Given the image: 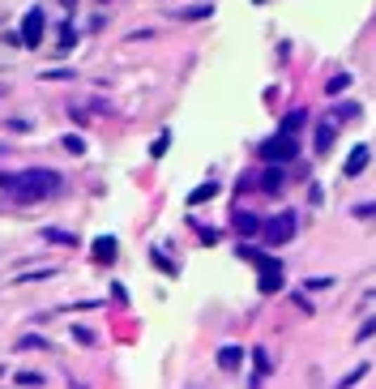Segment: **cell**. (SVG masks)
<instances>
[{
	"label": "cell",
	"instance_id": "cell-20",
	"mask_svg": "<svg viewBox=\"0 0 376 389\" xmlns=\"http://www.w3.org/2000/svg\"><path fill=\"white\" fill-rule=\"evenodd\" d=\"M351 218H376V201H363V205H355V210H351Z\"/></svg>",
	"mask_w": 376,
	"mask_h": 389
},
{
	"label": "cell",
	"instance_id": "cell-7",
	"mask_svg": "<svg viewBox=\"0 0 376 389\" xmlns=\"http://www.w3.org/2000/svg\"><path fill=\"white\" fill-rule=\"evenodd\" d=\"M368 158H372V150H368V146H355V150H351V158H346V167H342V176H346V180H355L363 167H368Z\"/></svg>",
	"mask_w": 376,
	"mask_h": 389
},
{
	"label": "cell",
	"instance_id": "cell-26",
	"mask_svg": "<svg viewBox=\"0 0 376 389\" xmlns=\"http://www.w3.org/2000/svg\"><path fill=\"white\" fill-rule=\"evenodd\" d=\"M363 372H368V364H359V368H355V372H346V376H342V385H355V381H359V376H363Z\"/></svg>",
	"mask_w": 376,
	"mask_h": 389
},
{
	"label": "cell",
	"instance_id": "cell-27",
	"mask_svg": "<svg viewBox=\"0 0 376 389\" xmlns=\"http://www.w3.org/2000/svg\"><path fill=\"white\" fill-rule=\"evenodd\" d=\"M163 150H167V133H163V137H158V141L150 146V154H154V158H163Z\"/></svg>",
	"mask_w": 376,
	"mask_h": 389
},
{
	"label": "cell",
	"instance_id": "cell-2",
	"mask_svg": "<svg viewBox=\"0 0 376 389\" xmlns=\"http://www.w3.org/2000/svg\"><path fill=\"white\" fill-rule=\"evenodd\" d=\"M295 231H299V218H295L291 210H283V214H274V218H261V240L270 244V248L291 244V240H295Z\"/></svg>",
	"mask_w": 376,
	"mask_h": 389
},
{
	"label": "cell",
	"instance_id": "cell-6",
	"mask_svg": "<svg viewBox=\"0 0 376 389\" xmlns=\"http://www.w3.org/2000/svg\"><path fill=\"white\" fill-rule=\"evenodd\" d=\"M22 39H26V47H39V39H43V9H30V13H26Z\"/></svg>",
	"mask_w": 376,
	"mask_h": 389
},
{
	"label": "cell",
	"instance_id": "cell-5",
	"mask_svg": "<svg viewBox=\"0 0 376 389\" xmlns=\"http://www.w3.org/2000/svg\"><path fill=\"white\" fill-rule=\"evenodd\" d=\"M257 265H261V291L274 295V291L283 287V261H265V257L257 253Z\"/></svg>",
	"mask_w": 376,
	"mask_h": 389
},
{
	"label": "cell",
	"instance_id": "cell-29",
	"mask_svg": "<svg viewBox=\"0 0 376 389\" xmlns=\"http://www.w3.org/2000/svg\"><path fill=\"white\" fill-rule=\"evenodd\" d=\"M0 98H5V90H0Z\"/></svg>",
	"mask_w": 376,
	"mask_h": 389
},
{
	"label": "cell",
	"instance_id": "cell-25",
	"mask_svg": "<svg viewBox=\"0 0 376 389\" xmlns=\"http://www.w3.org/2000/svg\"><path fill=\"white\" fill-rule=\"evenodd\" d=\"M73 338H77V343H86V347H90V343H94V333H90V329H86V325H77V329H73Z\"/></svg>",
	"mask_w": 376,
	"mask_h": 389
},
{
	"label": "cell",
	"instance_id": "cell-14",
	"mask_svg": "<svg viewBox=\"0 0 376 389\" xmlns=\"http://www.w3.org/2000/svg\"><path fill=\"white\" fill-rule=\"evenodd\" d=\"M18 351H51V343L39 338V333H22V338H18Z\"/></svg>",
	"mask_w": 376,
	"mask_h": 389
},
{
	"label": "cell",
	"instance_id": "cell-19",
	"mask_svg": "<svg viewBox=\"0 0 376 389\" xmlns=\"http://www.w3.org/2000/svg\"><path fill=\"white\" fill-rule=\"evenodd\" d=\"M13 381H18V385H43L47 376H43V372H18Z\"/></svg>",
	"mask_w": 376,
	"mask_h": 389
},
{
	"label": "cell",
	"instance_id": "cell-8",
	"mask_svg": "<svg viewBox=\"0 0 376 389\" xmlns=\"http://www.w3.org/2000/svg\"><path fill=\"white\" fill-rule=\"evenodd\" d=\"M116 248H120V244H116L112 236H98V240H94V261H98V265H112V261H116Z\"/></svg>",
	"mask_w": 376,
	"mask_h": 389
},
{
	"label": "cell",
	"instance_id": "cell-11",
	"mask_svg": "<svg viewBox=\"0 0 376 389\" xmlns=\"http://www.w3.org/2000/svg\"><path fill=\"white\" fill-rule=\"evenodd\" d=\"M235 231L240 236H261V218L257 214H235Z\"/></svg>",
	"mask_w": 376,
	"mask_h": 389
},
{
	"label": "cell",
	"instance_id": "cell-21",
	"mask_svg": "<svg viewBox=\"0 0 376 389\" xmlns=\"http://www.w3.org/2000/svg\"><path fill=\"white\" fill-rule=\"evenodd\" d=\"M65 150H69V154H82V150H86V141H82L77 133H69V137H65Z\"/></svg>",
	"mask_w": 376,
	"mask_h": 389
},
{
	"label": "cell",
	"instance_id": "cell-4",
	"mask_svg": "<svg viewBox=\"0 0 376 389\" xmlns=\"http://www.w3.org/2000/svg\"><path fill=\"white\" fill-rule=\"evenodd\" d=\"M334 141H338V120H334V116L316 120V133H312V150H316V154H330V150H334Z\"/></svg>",
	"mask_w": 376,
	"mask_h": 389
},
{
	"label": "cell",
	"instance_id": "cell-1",
	"mask_svg": "<svg viewBox=\"0 0 376 389\" xmlns=\"http://www.w3.org/2000/svg\"><path fill=\"white\" fill-rule=\"evenodd\" d=\"M0 189H9L13 201H43V197H56L65 189V180L47 167H30V172H18V176H0Z\"/></svg>",
	"mask_w": 376,
	"mask_h": 389
},
{
	"label": "cell",
	"instance_id": "cell-22",
	"mask_svg": "<svg viewBox=\"0 0 376 389\" xmlns=\"http://www.w3.org/2000/svg\"><path fill=\"white\" fill-rule=\"evenodd\" d=\"M372 333H376V317H368V321H363V325H359V333H355V338H359V343H363V338H372Z\"/></svg>",
	"mask_w": 376,
	"mask_h": 389
},
{
	"label": "cell",
	"instance_id": "cell-28",
	"mask_svg": "<svg viewBox=\"0 0 376 389\" xmlns=\"http://www.w3.org/2000/svg\"><path fill=\"white\" fill-rule=\"evenodd\" d=\"M9 129H13V133H30V120H22V116H18V120H9Z\"/></svg>",
	"mask_w": 376,
	"mask_h": 389
},
{
	"label": "cell",
	"instance_id": "cell-9",
	"mask_svg": "<svg viewBox=\"0 0 376 389\" xmlns=\"http://www.w3.org/2000/svg\"><path fill=\"white\" fill-rule=\"evenodd\" d=\"M219 368H223V372H240V368H244V351H240V347H223V351H219Z\"/></svg>",
	"mask_w": 376,
	"mask_h": 389
},
{
	"label": "cell",
	"instance_id": "cell-15",
	"mask_svg": "<svg viewBox=\"0 0 376 389\" xmlns=\"http://www.w3.org/2000/svg\"><path fill=\"white\" fill-rule=\"evenodd\" d=\"M346 86H351V73H334V77L325 82V94H342Z\"/></svg>",
	"mask_w": 376,
	"mask_h": 389
},
{
	"label": "cell",
	"instance_id": "cell-16",
	"mask_svg": "<svg viewBox=\"0 0 376 389\" xmlns=\"http://www.w3.org/2000/svg\"><path fill=\"white\" fill-rule=\"evenodd\" d=\"M214 193H219V184H201V189H193V193H188V205H197V201H209Z\"/></svg>",
	"mask_w": 376,
	"mask_h": 389
},
{
	"label": "cell",
	"instance_id": "cell-3",
	"mask_svg": "<svg viewBox=\"0 0 376 389\" xmlns=\"http://www.w3.org/2000/svg\"><path fill=\"white\" fill-rule=\"evenodd\" d=\"M295 154H299L295 133H283V129H278L270 141H261V158H265V162H291Z\"/></svg>",
	"mask_w": 376,
	"mask_h": 389
},
{
	"label": "cell",
	"instance_id": "cell-10",
	"mask_svg": "<svg viewBox=\"0 0 376 389\" xmlns=\"http://www.w3.org/2000/svg\"><path fill=\"white\" fill-rule=\"evenodd\" d=\"M283 184H287V176H283V167H270V172L261 176V193H283Z\"/></svg>",
	"mask_w": 376,
	"mask_h": 389
},
{
	"label": "cell",
	"instance_id": "cell-13",
	"mask_svg": "<svg viewBox=\"0 0 376 389\" xmlns=\"http://www.w3.org/2000/svg\"><path fill=\"white\" fill-rule=\"evenodd\" d=\"M252 368H257V376H252V381H261L265 372L274 368V359H270V351H265V347H257V351H252Z\"/></svg>",
	"mask_w": 376,
	"mask_h": 389
},
{
	"label": "cell",
	"instance_id": "cell-24",
	"mask_svg": "<svg viewBox=\"0 0 376 389\" xmlns=\"http://www.w3.org/2000/svg\"><path fill=\"white\" fill-rule=\"evenodd\" d=\"M77 43V30L73 26H60V47H73Z\"/></svg>",
	"mask_w": 376,
	"mask_h": 389
},
{
	"label": "cell",
	"instance_id": "cell-23",
	"mask_svg": "<svg viewBox=\"0 0 376 389\" xmlns=\"http://www.w3.org/2000/svg\"><path fill=\"white\" fill-rule=\"evenodd\" d=\"M60 77L69 82V77H73V69H47V73H43V82H60Z\"/></svg>",
	"mask_w": 376,
	"mask_h": 389
},
{
	"label": "cell",
	"instance_id": "cell-12",
	"mask_svg": "<svg viewBox=\"0 0 376 389\" xmlns=\"http://www.w3.org/2000/svg\"><path fill=\"white\" fill-rule=\"evenodd\" d=\"M176 18H180V22H201V18H214V5H188V9H180Z\"/></svg>",
	"mask_w": 376,
	"mask_h": 389
},
{
	"label": "cell",
	"instance_id": "cell-17",
	"mask_svg": "<svg viewBox=\"0 0 376 389\" xmlns=\"http://www.w3.org/2000/svg\"><path fill=\"white\" fill-rule=\"evenodd\" d=\"M304 120H308L304 111H291V116L283 120V133H299V129H304Z\"/></svg>",
	"mask_w": 376,
	"mask_h": 389
},
{
	"label": "cell",
	"instance_id": "cell-18",
	"mask_svg": "<svg viewBox=\"0 0 376 389\" xmlns=\"http://www.w3.org/2000/svg\"><path fill=\"white\" fill-rule=\"evenodd\" d=\"M43 240H51V244H73V231H56V227H47V231H43Z\"/></svg>",
	"mask_w": 376,
	"mask_h": 389
}]
</instances>
